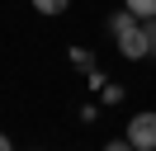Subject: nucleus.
I'll return each instance as SVG.
<instances>
[{
    "label": "nucleus",
    "mask_w": 156,
    "mask_h": 151,
    "mask_svg": "<svg viewBox=\"0 0 156 151\" xmlns=\"http://www.w3.org/2000/svg\"><path fill=\"white\" fill-rule=\"evenodd\" d=\"M109 33H114L123 61H147V57H151V47H147V28H142V19H137V14H128V9L109 14Z\"/></svg>",
    "instance_id": "nucleus-1"
},
{
    "label": "nucleus",
    "mask_w": 156,
    "mask_h": 151,
    "mask_svg": "<svg viewBox=\"0 0 156 151\" xmlns=\"http://www.w3.org/2000/svg\"><path fill=\"white\" fill-rule=\"evenodd\" d=\"M128 142H133V151H156V113L151 109L128 118Z\"/></svg>",
    "instance_id": "nucleus-2"
},
{
    "label": "nucleus",
    "mask_w": 156,
    "mask_h": 151,
    "mask_svg": "<svg viewBox=\"0 0 156 151\" xmlns=\"http://www.w3.org/2000/svg\"><path fill=\"white\" fill-rule=\"evenodd\" d=\"M123 9L137 19H156V0H123Z\"/></svg>",
    "instance_id": "nucleus-3"
},
{
    "label": "nucleus",
    "mask_w": 156,
    "mask_h": 151,
    "mask_svg": "<svg viewBox=\"0 0 156 151\" xmlns=\"http://www.w3.org/2000/svg\"><path fill=\"white\" fill-rule=\"evenodd\" d=\"M66 5H71V0H33L38 14H66Z\"/></svg>",
    "instance_id": "nucleus-4"
},
{
    "label": "nucleus",
    "mask_w": 156,
    "mask_h": 151,
    "mask_svg": "<svg viewBox=\"0 0 156 151\" xmlns=\"http://www.w3.org/2000/svg\"><path fill=\"white\" fill-rule=\"evenodd\" d=\"M142 28H147V47H151V57H156V19H142Z\"/></svg>",
    "instance_id": "nucleus-5"
},
{
    "label": "nucleus",
    "mask_w": 156,
    "mask_h": 151,
    "mask_svg": "<svg viewBox=\"0 0 156 151\" xmlns=\"http://www.w3.org/2000/svg\"><path fill=\"white\" fill-rule=\"evenodd\" d=\"M104 151H133V142H128V137H114V142H109Z\"/></svg>",
    "instance_id": "nucleus-6"
},
{
    "label": "nucleus",
    "mask_w": 156,
    "mask_h": 151,
    "mask_svg": "<svg viewBox=\"0 0 156 151\" xmlns=\"http://www.w3.org/2000/svg\"><path fill=\"white\" fill-rule=\"evenodd\" d=\"M0 151H14V142H10V137H5V132H0Z\"/></svg>",
    "instance_id": "nucleus-7"
}]
</instances>
